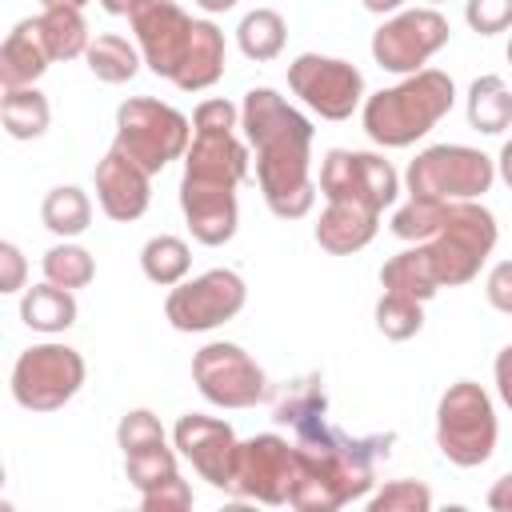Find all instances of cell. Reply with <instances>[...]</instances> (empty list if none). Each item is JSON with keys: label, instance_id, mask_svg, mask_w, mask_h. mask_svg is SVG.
<instances>
[{"label": "cell", "instance_id": "ac0fdd59", "mask_svg": "<svg viewBox=\"0 0 512 512\" xmlns=\"http://www.w3.org/2000/svg\"><path fill=\"white\" fill-rule=\"evenodd\" d=\"M180 208H184V220H188L192 240H200L204 248L228 244L236 236V228H240L236 188L200 184V180H184L180 176Z\"/></svg>", "mask_w": 512, "mask_h": 512}, {"label": "cell", "instance_id": "44dd1931", "mask_svg": "<svg viewBox=\"0 0 512 512\" xmlns=\"http://www.w3.org/2000/svg\"><path fill=\"white\" fill-rule=\"evenodd\" d=\"M48 64H52V52L44 44L40 20L36 16L20 20L0 44V84L4 88H28L48 72Z\"/></svg>", "mask_w": 512, "mask_h": 512}, {"label": "cell", "instance_id": "7dc6e473", "mask_svg": "<svg viewBox=\"0 0 512 512\" xmlns=\"http://www.w3.org/2000/svg\"><path fill=\"white\" fill-rule=\"evenodd\" d=\"M372 16H392V12H400L404 8V0H360Z\"/></svg>", "mask_w": 512, "mask_h": 512}, {"label": "cell", "instance_id": "f1b7e54d", "mask_svg": "<svg viewBox=\"0 0 512 512\" xmlns=\"http://www.w3.org/2000/svg\"><path fill=\"white\" fill-rule=\"evenodd\" d=\"M40 220H44V228H48L52 236L72 240V236L88 232V224H92V200H88V192L76 188V184H56V188L44 196V204H40Z\"/></svg>", "mask_w": 512, "mask_h": 512}, {"label": "cell", "instance_id": "f5cc1de1", "mask_svg": "<svg viewBox=\"0 0 512 512\" xmlns=\"http://www.w3.org/2000/svg\"><path fill=\"white\" fill-rule=\"evenodd\" d=\"M424 4H444V0H424Z\"/></svg>", "mask_w": 512, "mask_h": 512}, {"label": "cell", "instance_id": "cb8c5ba5", "mask_svg": "<svg viewBox=\"0 0 512 512\" xmlns=\"http://www.w3.org/2000/svg\"><path fill=\"white\" fill-rule=\"evenodd\" d=\"M380 288L428 304V300L440 292V276H436V264H432L428 248H424V244H408L404 252L388 256L384 268H380Z\"/></svg>", "mask_w": 512, "mask_h": 512}, {"label": "cell", "instance_id": "836d02e7", "mask_svg": "<svg viewBox=\"0 0 512 512\" xmlns=\"http://www.w3.org/2000/svg\"><path fill=\"white\" fill-rule=\"evenodd\" d=\"M324 412H328L324 380H320V372H308V376H300L284 388V396L272 408V420L284 424V428H296L300 420H312V416H324Z\"/></svg>", "mask_w": 512, "mask_h": 512}, {"label": "cell", "instance_id": "9a60e30c", "mask_svg": "<svg viewBox=\"0 0 512 512\" xmlns=\"http://www.w3.org/2000/svg\"><path fill=\"white\" fill-rule=\"evenodd\" d=\"M128 24H132V36H136V48H140L148 72H156L160 80H176L184 52L192 44L196 20L176 0H136Z\"/></svg>", "mask_w": 512, "mask_h": 512}, {"label": "cell", "instance_id": "d4e9b609", "mask_svg": "<svg viewBox=\"0 0 512 512\" xmlns=\"http://www.w3.org/2000/svg\"><path fill=\"white\" fill-rule=\"evenodd\" d=\"M464 112H468V128L484 136H500L504 128H512V88L504 84V76H476Z\"/></svg>", "mask_w": 512, "mask_h": 512}, {"label": "cell", "instance_id": "b9f144b4", "mask_svg": "<svg viewBox=\"0 0 512 512\" xmlns=\"http://www.w3.org/2000/svg\"><path fill=\"white\" fill-rule=\"evenodd\" d=\"M484 296H488V304H492L496 312L512 316V260H500V264L488 268V276H484Z\"/></svg>", "mask_w": 512, "mask_h": 512}, {"label": "cell", "instance_id": "5b68a950", "mask_svg": "<svg viewBox=\"0 0 512 512\" xmlns=\"http://www.w3.org/2000/svg\"><path fill=\"white\" fill-rule=\"evenodd\" d=\"M124 156H132L144 172H164L172 160H184L192 144V120L152 96H128L116 108V140Z\"/></svg>", "mask_w": 512, "mask_h": 512}, {"label": "cell", "instance_id": "6da1fadb", "mask_svg": "<svg viewBox=\"0 0 512 512\" xmlns=\"http://www.w3.org/2000/svg\"><path fill=\"white\" fill-rule=\"evenodd\" d=\"M240 132L256 152V184L272 216L304 220L316 204L312 180V120L276 88L256 84L240 100Z\"/></svg>", "mask_w": 512, "mask_h": 512}, {"label": "cell", "instance_id": "e575fe53", "mask_svg": "<svg viewBox=\"0 0 512 512\" xmlns=\"http://www.w3.org/2000/svg\"><path fill=\"white\" fill-rule=\"evenodd\" d=\"M424 328V300L400 296V292H380L376 300V332L384 340H412Z\"/></svg>", "mask_w": 512, "mask_h": 512}, {"label": "cell", "instance_id": "681fc988", "mask_svg": "<svg viewBox=\"0 0 512 512\" xmlns=\"http://www.w3.org/2000/svg\"><path fill=\"white\" fill-rule=\"evenodd\" d=\"M100 8H104L108 16H132L136 0H100Z\"/></svg>", "mask_w": 512, "mask_h": 512}, {"label": "cell", "instance_id": "3957f363", "mask_svg": "<svg viewBox=\"0 0 512 512\" xmlns=\"http://www.w3.org/2000/svg\"><path fill=\"white\" fill-rule=\"evenodd\" d=\"M456 104V84L440 68H420L412 76H400L392 88H380L364 96L360 124L372 144L380 148H412L424 140Z\"/></svg>", "mask_w": 512, "mask_h": 512}, {"label": "cell", "instance_id": "f546056e", "mask_svg": "<svg viewBox=\"0 0 512 512\" xmlns=\"http://www.w3.org/2000/svg\"><path fill=\"white\" fill-rule=\"evenodd\" d=\"M36 20H40V32H44L52 60H76L88 52L92 36H88L84 8H40Z\"/></svg>", "mask_w": 512, "mask_h": 512}, {"label": "cell", "instance_id": "816d5d0a", "mask_svg": "<svg viewBox=\"0 0 512 512\" xmlns=\"http://www.w3.org/2000/svg\"><path fill=\"white\" fill-rule=\"evenodd\" d=\"M504 56H508V64H512V40H508V52H504Z\"/></svg>", "mask_w": 512, "mask_h": 512}, {"label": "cell", "instance_id": "4dcf8cb0", "mask_svg": "<svg viewBox=\"0 0 512 512\" xmlns=\"http://www.w3.org/2000/svg\"><path fill=\"white\" fill-rule=\"evenodd\" d=\"M140 268L152 284L160 288H176L180 280H188V268H192V248L172 236V232H160L152 236L144 248H140Z\"/></svg>", "mask_w": 512, "mask_h": 512}, {"label": "cell", "instance_id": "1f68e13d", "mask_svg": "<svg viewBox=\"0 0 512 512\" xmlns=\"http://www.w3.org/2000/svg\"><path fill=\"white\" fill-rule=\"evenodd\" d=\"M448 216V200H428V196H408L396 212H392V236L404 240V244H424L440 232Z\"/></svg>", "mask_w": 512, "mask_h": 512}, {"label": "cell", "instance_id": "60d3db41", "mask_svg": "<svg viewBox=\"0 0 512 512\" xmlns=\"http://www.w3.org/2000/svg\"><path fill=\"white\" fill-rule=\"evenodd\" d=\"M240 128V108L224 96L200 100L192 112V132H236Z\"/></svg>", "mask_w": 512, "mask_h": 512}, {"label": "cell", "instance_id": "e0dca14e", "mask_svg": "<svg viewBox=\"0 0 512 512\" xmlns=\"http://www.w3.org/2000/svg\"><path fill=\"white\" fill-rule=\"evenodd\" d=\"M92 180H96V204H100V212L108 220H116V224L140 220L148 212V204H152V172H144L116 144L100 156Z\"/></svg>", "mask_w": 512, "mask_h": 512}, {"label": "cell", "instance_id": "4316f807", "mask_svg": "<svg viewBox=\"0 0 512 512\" xmlns=\"http://www.w3.org/2000/svg\"><path fill=\"white\" fill-rule=\"evenodd\" d=\"M84 64H88V72H92L100 84H128V80L140 72L144 56H140V48H136L128 36L104 32V36H96V40L88 44Z\"/></svg>", "mask_w": 512, "mask_h": 512}, {"label": "cell", "instance_id": "2e32d148", "mask_svg": "<svg viewBox=\"0 0 512 512\" xmlns=\"http://www.w3.org/2000/svg\"><path fill=\"white\" fill-rule=\"evenodd\" d=\"M172 444L180 452V460H188L196 468L200 480H208L212 488L228 492L232 488V472H236V432L228 420L220 416H204V412H184L172 428Z\"/></svg>", "mask_w": 512, "mask_h": 512}, {"label": "cell", "instance_id": "5bb4252c", "mask_svg": "<svg viewBox=\"0 0 512 512\" xmlns=\"http://www.w3.org/2000/svg\"><path fill=\"white\" fill-rule=\"evenodd\" d=\"M316 188L324 192V200H352V204H364L372 212H384L396 204L400 176H396L392 160H384L380 152L332 148L320 160Z\"/></svg>", "mask_w": 512, "mask_h": 512}, {"label": "cell", "instance_id": "8fae6325", "mask_svg": "<svg viewBox=\"0 0 512 512\" xmlns=\"http://www.w3.org/2000/svg\"><path fill=\"white\" fill-rule=\"evenodd\" d=\"M192 380L216 408H256L268 400V372L232 340H212L192 356Z\"/></svg>", "mask_w": 512, "mask_h": 512}, {"label": "cell", "instance_id": "d6986e66", "mask_svg": "<svg viewBox=\"0 0 512 512\" xmlns=\"http://www.w3.org/2000/svg\"><path fill=\"white\" fill-rule=\"evenodd\" d=\"M248 152V140H240L236 132H192V144L184 152V180L240 188L252 164Z\"/></svg>", "mask_w": 512, "mask_h": 512}, {"label": "cell", "instance_id": "8d00e7d4", "mask_svg": "<svg viewBox=\"0 0 512 512\" xmlns=\"http://www.w3.org/2000/svg\"><path fill=\"white\" fill-rule=\"evenodd\" d=\"M432 508V492L424 480H388L384 488H376L368 496V512H428Z\"/></svg>", "mask_w": 512, "mask_h": 512}, {"label": "cell", "instance_id": "7a4b0ae2", "mask_svg": "<svg viewBox=\"0 0 512 512\" xmlns=\"http://www.w3.org/2000/svg\"><path fill=\"white\" fill-rule=\"evenodd\" d=\"M300 452V476L288 504L300 512H336L352 500H364L376 484V460L388 456V436H348L324 416L300 420L292 428Z\"/></svg>", "mask_w": 512, "mask_h": 512}, {"label": "cell", "instance_id": "7bdbcfd3", "mask_svg": "<svg viewBox=\"0 0 512 512\" xmlns=\"http://www.w3.org/2000/svg\"><path fill=\"white\" fill-rule=\"evenodd\" d=\"M24 276H28L24 252H20L12 240H4V244H0V292H4V296L20 292V288H24Z\"/></svg>", "mask_w": 512, "mask_h": 512}, {"label": "cell", "instance_id": "30bf717a", "mask_svg": "<svg viewBox=\"0 0 512 512\" xmlns=\"http://www.w3.org/2000/svg\"><path fill=\"white\" fill-rule=\"evenodd\" d=\"M248 300V284L232 268H208L192 280H180L164 300V320L176 332H212L240 316Z\"/></svg>", "mask_w": 512, "mask_h": 512}, {"label": "cell", "instance_id": "ab89813d", "mask_svg": "<svg viewBox=\"0 0 512 512\" xmlns=\"http://www.w3.org/2000/svg\"><path fill=\"white\" fill-rule=\"evenodd\" d=\"M464 20L476 36H496L512 28V0H464Z\"/></svg>", "mask_w": 512, "mask_h": 512}, {"label": "cell", "instance_id": "9c48e42d", "mask_svg": "<svg viewBox=\"0 0 512 512\" xmlns=\"http://www.w3.org/2000/svg\"><path fill=\"white\" fill-rule=\"evenodd\" d=\"M452 40L448 16L428 8H400L372 32V60L392 76H412Z\"/></svg>", "mask_w": 512, "mask_h": 512}, {"label": "cell", "instance_id": "d6a6232c", "mask_svg": "<svg viewBox=\"0 0 512 512\" xmlns=\"http://www.w3.org/2000/svg\"><path fill=\"white\" fill-rule=\"evenodd\" d=\"M40 272H44V280L76 292V288H88L96 280V260H92L88 248H80L72 240H60L40 256Z\"/></svg>", "mask_w": 512, "mask_h": 512}, {"label": "cell", "instance_id": "ee69618b", "mask_svg": "<svg viewBox=\"0 0 512 512\" xmlns=\"http://www.w3.org/2000/svg\"><path fill=\"white\" fill-rule=\"evenodd\" d=\"M492 380H496V396L504 400V408H512V344H504L492 360Z\"/></svg>", "mask_w": 512, "mask_h": 512}, {"label": "cell", "instance_id": "4fadbf2b", "mask_svg": "<svg viewBox=\"0 0 512 512\" xmlns=\"http://www.w3.org/2000/svg\"><path fill=\"white\" fill-rule=\"evenodd\" d=\"M288 88L320 120H348L364 104V72L340 56L300 52L288 64Z\"/></svg>", "mask_w": 512, "mask_h": 512}, {"label": "cell", "instance_id": "ba28073f", "mask_svg": "<svg viewBox=\"0 0 512 512\" xmlns=\"http://www.w3.org/2000/svg\"><path fill=\"white\" fill-rule=\"evenodd\" d=\"M88 364L72 344L44 340L16 356L12 364V400L24 412H56L84 388Z\"/></svg>", "mask_w": 512, "mask_h": 512}, {"label": "cell", "instance_id": "83f0119b", "mask_svg": "<svg viewBox=\"0 0 512 512\" xmlns=\"http://www.w3.org/2000/svg\"><path fill=\"white\" fill-rule=\"evenodd\" d=\"M284 40H288V24L276 8H252L244 12V20L236 24V44L248 60L256 64H268L284 52Z\"/></svg>", "mask_w": 512, "mask_h": 512}, {"label": "cell", "instance_id": "8992f818", "mask_svg": "<svg viewBox=\"0 0 512 512\" xmlns=\"http://www.w3.org/2000/svg\"><path fill=\"white\" fill-rule=\"evenodd\" d=\"M496 240H500L496 216L480 200H452L440 232L432 240H424L432 264H436L440 288H456V284L476 280L484 260L492 256Z\"/></svg>", "mask_w": 512, "mask_h": 512}, {"label": "cell", "instance_id": "7402d4cb", "mask_svg": "<svg viewBox=\"0 0 512 512\" xmlns=\"http://www.w3.org/2000/svg\"><path fill=\"white\" fill-rule=\"evenodd\" d=\"M224 64H228L224 32L212 20H196L192 24V44H188L184 64H180V72H176L172 84L180 92H204V88H212L224 76Z\"/></svg>", "mask_w": 512, "mask_h": 512}, {"label": "cell", "instance_id": "ffe728a7", "mask_svg": "<svg viewBox=\"0 0 512 512\" xmlns=\"http://www.w3.org/2000/svg\"><path fill=\"white\" fill-rule=\"evenodd\" d=\"M380 232V212L364 208V204H352V200H328L312 236L324 252L332 256H352L360 248H368Z\"/></svg>", "mask_w": 512, "mask_h": 512}, {"label": "cell", "instance_id": "277c9868", "mask_svg": "<svg viewBox=\"0 0 512 512\" xmlns=\"http://www.w3.org/2000/svg\"><path fill=\"white\" fill-rule=\"evenodd\" d=\"M496 408L476 380H456L436 404V448L456 468H480L496 452Z\"/></svg>", "mask_w": 512, "mask_h": 512}, {"label": "cell", "instance_id": "f6af8a7d", "mask_svg": "<svg viewBox=\"0 0 512 512\" xmlns=\"http://www.w3.org/2000/svg\"><path fill=\"white\" fill-rule=\"evenodd\" d=\"M484 500H488V508H492V512H512V472H504V476L488 488V496H484Z\"/></svg>", "mask_w": 512, "mask_h": 512}, {"label": "cell", "instance_id": "484cf974", "mask_svg": "<svg viewBox=\"0 0 512 512\" xmlns=\"http://www.w3.org/2000/svg\"><path fill=\"white\" fill-rule=\"evenodd\" d=\"M0 120H4V132L12 140H40L52 124V104L48 96L28 84V88H4L0 96Z\"/></svg>", "mask_w": 512, "mask_h": 512}, {"label": "cell", "instance_id": "c3c4849f", "mask_svg": "<svg viewBox=\"0 0 512 512\" xmlns=\"http://www.w3.org/2000/svg\"><path fill=\"white\" fill-rule=\"evenodd\" d=\"M240 0H196V8L200 12H208V16H220V12H232Z\"/></svg>", "mask_w": 512, "mask_h": 512}, {"label": "cell", "instance_id": "f35d334b", "mask_svg": "<svg viewBox=\"0 0 512 512\" xmlns=\"http://www.w3.org/2000/svg\"><path fill=\"white\" fill-rule=\"evenodd\" d=\"M140 508H144V512H188V508H192V488H188V480L176 472V476H168V480L144 488V492H140Z\"/></svg>", "mask_w": 512, "mask_h": 512}, {"label": "cell", "instance_id": "52a82bcc", "mask_svg": "<svg viewBox=\"0 0 512 512\" xmlns=\"http://www.w3.org/2000/svg\"><path fill=\"white\" fill-rule=\"evenodd\" d=\"M408 196L428 200H480L496 184V160L468 144H432L416 152L404 172Z\"/></svg>", "mask_w": 512, "mask_h": 512}, {"label": "cell", "instance_id": "d590c367", "mask_svg": "<svg viewBox=\"0 0 512 512\" xmlns=\"http://www.w3.org/2000/svg\"><path fill=\"white\" fill-rule=\"evenodd\" d=\"M180 452H176V444H156V448H140V452H128L124 456V476H128V484L136 488V492H144V488H152V484H160V480H168V476H176L180 472Z\"/></svg>", "mask_w": 512, "mask_h": 512}, {"label": "cell", "instance_id": "bcb514c9", "mask_svg": "<svg viewBox=\"0 0 512 512\" xmlns=\"http://www.w3.org/2000/svg\"><path fill=\"white\" fill-rule=\"evenodd\" d=\"M496 176L512 188V140H504V148H500V156H496Z\"/></svg>", "mask_w": 512, "mask_h": 512}, {"label": "cell", "instance_id": "74e56055", "mask_svg": "<svg viewBox=\"0 0 512 512\" xmlns=\"http://www.w3.org/2000/svg\"><path fill=\"white\" fill-rule=\"evenodd\" d=\"M116 444H120V452L128 456V452H140V448L168 444V432H164V424H160L156 412H148V408H128V412L120 416V424H116Z\"/></svg>", "mask_w": 512, "mask_h": 512}, {"label": "cell", "instance_id": "7c38bea8", "mask_svg": "<svg viewBox=\"0 0 512 512\" xmlns=\"http://www.w3.org/2000/svg\"><path fill=\"white\" fill-rule=\"evenodd\" d=\"M296 476H300L296 440L288 444L280 432H256L236 448V472L228 492L240 500H260L276 508V504H288Z\"/></svg>", "mask_w": 512, "mask_h": 512}, {"label": "cell", "instance_id": "f907efd6", "mask_svg": "<svg viewBox=\"0 0 512 512\" xmlns=\"http://www.w3.org/2000/svg\"><path fill=\"white\" fill-rule=\"evenodd\" d=\"M88 0H40V8H84Z\"/></svg>", "mask_w": 512, "mask_h": 512}, {"label": "cell", "instance_id": "603a6c76", "mask_svg": "<svg viewBox=\"0 0 512 512\" xmlns=\"http://www.w3.org/2000/svg\"><path fill=\"white\" fill-rule=\"evenodd\" d=\"M80 316V304H76V292L72 288H60L52 280L44 284H32L24 288L20 296V320L32 328V332H44V336H56V332H68Z\"/></svg>", "mask_w": 512, "mask_h": 512}]
</instances>
